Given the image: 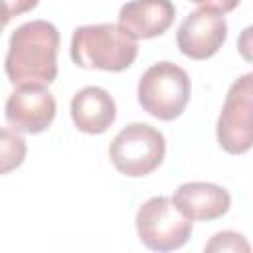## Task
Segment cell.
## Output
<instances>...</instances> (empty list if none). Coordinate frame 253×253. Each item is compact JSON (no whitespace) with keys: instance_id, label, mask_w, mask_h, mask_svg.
I'll return each instance as SVG.
<instances>
[{"instance_id":"obj_7","label":"cell","mask_w":253,"mask_h":253,"mask_svg":"<svg viewBox=\"0 0 253 253\" xmlns=\"http://www.w3.org/2000/svg\"><path fill=\"white\" fill-rule=\"evenodd\" d=\"M225 38H227L225 16L208 8L190 12L182 20L176 32L178 49L186 57L198 59V61L210 59L211 55H215L223 45Z\"/></svg>"},{"instance_id":"obj_3","label":"cell","mask_w":253,"mask_h":253,"mask_svg":"<svg viewBox=\"0 0 253 253\" xmlns=\"http://www.w3.org/2000/svg\"><path fill=\"white\" fill-rule=\"evenodd\" d=\"M138 103L158 121L178 119L192 95V83L188 73L172 63L158 61L150 65L138 79Z\"/></svg>"},{"instance_id":"obj_6","label":"cell","mask_w":253,"mask_h":253,"mask_svg":"<svg viewBox=\"0 0 253 253\" xmlns=\"http://www.w3.org/2000/svg\"><path fill=\"white\" fill-rule=\"evenodd\" d=\"M253 73L235 79L217 117V142L227 154H243L253 144Z\"/></svg>"},{"instance_id":"obj_11","label":"cell","mask_w":253,"mask_h":253,"mask_svg":"<svg viewBox=\"0 0 253 253\" xmlns=\"http://www.w3.org/2000/svg\"><path fill=\"white\" fill-rule=\"evenodd\" d=\"M73 125L87 134H103L117 119V105L107 89L87 85L71 99Z\"/></svg>"},{"instance_id":"obj_16","label":"cell","mask_w":253,"mask_h":253,"mask_svg":"<svg viewBox=\"0 0 253 253\" xmlns=\"http://www.w3.org/2000/svg\"><path fill=\"white\" fill-rule=\"evenodd\" d=\"M10 18H12V16H10V12L6 10V6H4V4H0V34H2V32H4V28L8 26Z\"/></svg>"},{"instance_id":"obj_12","label":"cell","mask_w":253,"mask_h":253,"mask_svg":"<svg viewBox=\"0 0 253 253\" xmlns=\"http://www.w3.org/2000/svg\"><path fill=\"white\" fill-rule=\"evenodd\" d=\"M26 154L28 146L24 136L14 128H0V176L22 166Z\"/></svg>"},{"instance_id":"obj_13","label":"cell","mask_w":253,"mask_h":253,"mask_svg":"<svg viewBox=\"0 0 253 253\" xmlns=\"http://www.w3.org/2000/svg\"><path fill=\"white\" fill-rule=\"evenodd\" d=\"M206 251H243L247 253L251 247L247 239L237 231H217L204 247Z\"/></svg>"},{"instance_id":"obj_5","label":"cell","mask_w":253,"mask_h":253,"mask_svg":"<svg viewBox=\"0 0 253 253\" xmlns=\"http://www.w3.org/2000/svg\"><path fill=\"white\" fill-rule=\"evenodd\" d=\"M134 223L140 243L152 251L180 249L192 235V221L166 196L146 200L138 208Z\"/></svg>"},{"instance_id":"obj_4","label":"cell","mask_w":253,"mask_h":253,"mask_svg":"<svg viewBox=\"0 0 253 253\" xmlns=\"http://www.w3.org/2000/svg\"><path fill=\"white\" fill-rule=\"evenodd\" d=\"M164 154V134L146 123L126 125L117 132L109 146L113 166L128 178H142L152 174L162 164Z\"/></svg>"},{"instance_id":"obj_2","label":"cell","mask_w":253,"mask_h":253,"mask_svg":"<svg viewBox=\"0 0 253 253\" xmlns=\"http://www.w3.org/2000/svg\"><path fill=\"white\" fill-rule=\"evenodd\" d=\"M71 59L83 69L125 71L138 55V43L119 24H91L75 28L69 47Z\"/></svg>"},{"instance_id":"obj_10","label":"cell","mask_w":253,"mask_h":253,"mask_svg":"<svg viewBox=\"0 0 253 253\" xmlns=\"http://www.w3.org/2000/svg\"><path fill=\"white\" fill-rule=\"evenodd\" d=\"M172 202L190 221H213L231 208L229 192L211 182H186L178 186Z\"/></svg>"},{"instance_id":"obj_14","label":"cell","mask_w":253,"mask_h":253,"mask_svg":"<svg viewBox=\"0 0 253 253\" xmlns=\"http://www.w3.org/2000/svg\"><path fill=\"white\" fill-rule=\"evenodd\" d=\"M190 2H194L202 8H208V10H215L219 14H227V12L235 10L241 0H190Z\"/></svg>"},{"instance_id":"obj_15","label":"cell","mask_w":253,"mask_h":253,"mask_svg":"<svg viewBox=\"0 0 253 253\" xmlns=\"http://www.w3.org/2000/svg\"><path fill=\"white\" fill-rule=\"evenodd\" d=\"M40 0H0V4L6 6V10L10 12V16H20L26 14L30 10H34L38 6Z\"/></svg>"},{"instance_id":"obj_8","label":"cell","mask_w":253,"mask_h":253,"mask_svg":"<svg viewBox=\"0 0 253 253\" xmlns=\"http://www.w3.org/2000/svg\"><path fill=\"white\" fill-rule=\"evenodd\" d=\"M55 111V97L45 85H20L10 93L4 115L14 130L40 134L53 123Z\"/></svg>"},{"instance_id":"obj_9","label":"cell","mask_w":253,"mask_h":253,"mask_svg":"<svg viewBox=\"0 0 253 253\" xmlns=\"http://www.w3.org/2000/svg\"><path fill=\"white\" fill-rule=\"evenodd\" d=\"M176 18L172 0H130L119 10V26L134 40L162 36Z\"/></svg>"},{"instance_id":"obj_1","label":"cell","mask_w":253,"mask_h":253,"mask_svg":"<svg viewBox=\"0 0 253 253\" xmlns=\"http://www.w3.org/2000/svg\"><path fill=\"white\" fill-rule=\"evenodd\" d=\"M59 32L51 22L32 20L10 36L4 69L8 81L20 85H49L57 77Z\"/></svg>"}]
</instances>
